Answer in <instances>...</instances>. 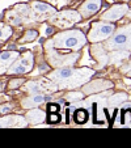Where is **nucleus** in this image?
<instances>
[{
	"instance_id": "6",
	"label": "nucleus",
	"mask_w": 131,
	"mask_h": 148,
	"mask_svg": "<svg viewBox=\"0 0 131 148\" xmlns=\"http://www.w3.org/2000/svg\"><path fill=\"white\" fill-rule=\"evenodd\" d=\"M49 60L51 62V64L54 67H67V66H72L79 58V54H72V55H60L58 51L54 49H49Z\"/></svg>"
},
{
	"instance_id": "12",
	"label": "nucleus",
	"mask_w": 131,
	"mask_h": 148,
	"mask_svg": "<svg viewBox=\"0 0 131 148\" xmlns=\"http://www.w3.org/2000/svg\"><path fill=\"white\" fill-rule=\"evenodd\" d=\"M26 125L25 118L19 117V115H7L3 119H0V127H16V126H20V127H24Z\"/></svg>"
},
{
	"instance_id": "16",
	"label": "nucleus",
	"mask_w": 131,
	"mask_h": 148,
	"mask_svg": "<svg viewBox=\"0 0 131 148\" xmlns=\"http://www.w3.org/2000/svg\"><path fill=\"white\" fill-rule=\"evenodd\" d=\"M45 113L42 112V110L39 109H32L28 112V114H26V121H28L29 123H33V125H37V123H41L45 121Z\"/></svg>"
},
{
	"instance_id": "15",
	"label": "nucleus",
	"mask_w": 131,
	"mask_h": 148,
	"mask_svg": "<svg viewBox=\"0 0 131 148\" xmlns=\"http://www.w3.org/2000/svg\"><path fill=\"white\" fill-rule=\"evenodd\" d=\"M43 101H45V96L41 95V93H37V95L30 96V97L25 98L23 101V108L24 109H33V108H37L38 105H41Z\"/></svg>"
},
{
	"instance_id": "21",
	"label": "nucleus",
	"mask_w": 131,
	"mask_h": 148,
	"mask_svg": "<svg viewBox=\"0 0 131 148\" xmlns=\"http://www.w3.org/2000/svg\"><path fill=\"white\" fill-rule=\"evenodd\" d=\"M38 36V33H37L36 30H28L25 33V36L21 38V42H29V41H33L36 37Z\"/></svg>"
},
{
	"instance_id": "10",
	"label": "nucleus",
	"mask_w": 131,
	"mask_h": 148,
	"mask_svg": "<svg viewBox=\"0 0 131 148\" xmlns=\"http://www.w3.org/2000/svg\"><path fill=\"white\" fill-rule=\"evenodd\" d=\"M19 55V51H4L0 54V73L8 71V68L16 62Z\"/></svg>"
},
{
	"instance_id": "2",
	"label": "nucleus",
	"mask_w": 131,
	"mask_h": 148,
	"mask_svg": "<svg viewBox=\"0 0 131 148\" xmlns=\"http://www.w3.org/2000/svg\"><path fill=\"white\" fill-rule=\"evenodd\" d=\"M106 47L112 50H130L131 47V25L121 29L106 42Z\"/></svg>"
},
{
	"instance_id": "7",
	"label": "nucleus",
	"mask_w": 131,
	"mask_h": 148,
	"mask_svg": "<svg viewBox=\"0 0 131 148\" xmlns=\"http://www.w3.org/2000/svg\"><path fill=\"white\" fill-rule=\"evenodd\" d=\"M33 54L26 53L23 58H17L16 62L8 68V73H26L33 68Z\"/></svg>"
},
{
	"instance_id": "22",
	"label": "nucleus",
	"mask_w": 131,
	"mask_h": 148,
	"mask_svg": "<svg viewBox=\"0 0 131 148\" xmlns=\"http://www.w3.org/2000/svg\"><path fill=\"white\" fill-rule=\"evenodd\" d=\"M122 121H123V125H125V126L131 127V110H127V112L123 113Z\"/></svg>"
},
{
	"instance_id": "3",
	"label": "nucleus",
	"mask_w": 131,
	"mask_h": 148,
	"mask_svg": "<svg viewBox=\"0 0 131 148\" xmlns=\"http://www.w3.org/2000/svg\"><path fill=\"white\" fill-rule=\"evenodd\" d=\"M81 20V14L76 11H63L59 13H54L53 17H50V21L60 29H67L75 25Z\"/></svg>"
},
{
	"instance_id": "23",
	"label": "nucleus",
	"mask_w": 131,
	"mask_h": 148,
	"mask_svg": "<svg viewBox=\"0 0 131 148\" xmlns=\"http://www.w3.org/2000/svg\"><path fill=\"white\" fill-rule=\"evenodd\" d=\"M12 83H13V84H11V87L13 88V87H17V85H20L21 83H24V80H13Z\"/></svg>"
},
{
	"instance_id": "14",
	"label": "nucleus",
	"mask_w": 131,
	"mask_h": 148,
	"mask_svg": "<svg viewBox=\"0 0 131 148\" xmlns=\"http://www.w3.org/2000/svg\"><path fill=\"white\" fill-rule=\"evenodd\" d=\"M113 84L109 83V81H93V83L86 84L85 88H84V93H96V92H100L102 89H108L110 88Z\"/></svg>"
},
{
	"instance_id": "11",
	"label": "nucleus",
	"mask_w": 131,
	"mask_h": 148,
	"mask_svg": "<svg viewBox=\"0 0 131 148\" xmlns=\"http://www.w3.org/2000/svg\"><path fill=\"white\" fill-rule=\"evenodd\" d=\"M76 72L75 68H71V67H59L56 71H54V72H51L50 75H49V79L53 81H55V83H62V81L67 80V79H70L71 76H73V73Z\"/></svg>"
},
{
	"instance_id": "1",
	"label": "nucleus",
	"mask_w": 131,
	"mask_h": 148,
	"mask_svg": "<svg viewBox=\"0 0 131 148\" xmlns=\"http://www.w3.org/2000/svg\"><path fill=\"white\" fill-rule=\"evenodd\" d=\"M51 43L58 49L79 50V49H81L86 43V38L81 30L72 29V30H64V32H60L59 34H56Z\"/></svg>"
},
{
	"instance_id": "13",
	"label": "nucleus",
	"mask_w": 131,
	"mask_h": 148,
	"mask_svg": "<svg viewBox=\"0 0 131 148\" xmlns=\"http://www.w3.org/2000/svg\"><path fill=\"white\" fill-rule=\"evenodd\" d=\"M32 9H33L34 14L39 17H43V16H49V14H54L55 13V9L53 8L51 5L45 3H39V1H34L32 4Z\"/></svg>"
},
{
	"instance_id": "25",
	"label": "nucleus",
	"mask_w": 131,
	"mask_h": 148,
	"mask_svg": "<svg viewBox=\"0 0 131 148\" xmlns=\"http://www.w3.org/2000/svg\"><path fill=\"white\" fill-rule=\"evenodd\" d=\"M46 33H47V34L53 33V29H51V28H47V32H46Z\"/></svg>"
},
{
	"instance_id": "26",
	"label": "nucleus",
	"mask_w": 131,
	"mask_h": 148,
	"mask_svg": "<svg viewBox=\"0 0 131 148\" xmlns=\"http://www.w3.org/2000/svg\"><path fill=\"white\" fill-rule=\"evenodd\" d=\"M128 76H130V77H131V71H128Z\"/></svg>"
},
{
	"instance_id": "24",
	"label": "nucleus",
	"mask_w": 131,
	"mask_h": 148,
	"mask_svg": "<svg viewBox=\"0 0 131 148\" xmlns=\"http://www.w3.org/2000/svg\"><path fill=\"white\" fill-rule=\"evenodd\" d=\"M122 70L123 71H131V63H130V66H127V67H123Z\"/></svg>"
},
{
	"instance_id": "8",
	"label": "nucleus",
	"mask_w": 131,
	"mask_h": 148,
	"mask_svg": "<svg viewBox=\"0 0 131 148\" xmlns=\"http://www.w3.org/2000/svg\"><path fill=\"white\" fill-rule=\"evenodd\" d=\"M127 11H128V7L126 4H117V5H113L110 9H108L102 14L101 20L109 21V23H114V21H118L121 17L125 16Z\"/></svg>"
},
{
	"instance_id": "18",
	"label": "nucleus",
	"mask_w": 131,
	"mask_h": 148,
	"mask_svg": "<svg viewBox=\"0 0 131 148\" xmlns=\"http://www.w3.org/2000/svg\"><path fill=\"white\" fill-rule=\"evenodd\" d=\"M127 55H128L127 51L123 54L122 50H115V51H113V54H112V62H114V63H117V62H122V59L126 58Z\"/></svg>"
},
{
	"instance_id": "4",
	"label": "nucleus",
	"mask_w": 131,
	"mask_h": 148,
	"mask_svg": "<svg viewBox=\"0 0 131 148\" xmlns=\"http://www.w3.org/2000/svg\"><path fill=\"white\" fill-rule=\"evenodd\" d=\"M115 32V28L113 24L109 23H95L92 25V29L89 32V38L91 42H100L108 39L110 36H113V33Z\"/></svg>"
},
{
	"instance_id": "19",
	"label": "nucleus",
	"mask_w": 131,
	"mask_h": 148,
	"mask_svg": "<svg viewBox=\"0 0 131 148\" xmlns=\"http://www.w3.org/2000/svg\"><path fill=\"white\" fill-rule=\"evenodd\" d=\"M12 34V30L9 26L0 24V39H8Z\"/></svg>"
},
{
	"instance_id": "9",
	"label": "nucleus",
	"mask_w": 131,
	"mask_h": 148,
	"mask_svg": "<svg viewBox=\"0 0 131 148\" xmlns=\"http://www.w3.org/2000/svg\"><path fill=\"white\" fill-rule=\"evenodd\" d=\"M101 7V0H85L79 8V13L81 17H91L92 14L97 13Z\"/></svg>"
},
{
	"instance_id": "20",
	"label": "nucleus",
	"mask_w": 131,
	"mask_h": 148,
	"mask_svg": "<svg viewBox=\"0 0 131 148\" xmlns=\"http://www.w3.org/2000/svg\"><path fill=\"white\" fill-rule=\"evenodd\" d=\"M86 118H88V114H86L85 110L79 109L78 112L75 113V121H76V123H84L86 121Z\"/></svg>"
},
{
	"instance_id": "17",
	"label": "nucleus",
	"mask_w": 131,
	"mask_h": 148,
	"mask_svg": "<svg viewBox=\"0 0 131 148\" xmlns=\"http://www.w3.org/2000/svg\"><path fill=\"white\" fill-rule=\"evenodd\" d=\"M125 100H127V95L126 93H115L112 97L109 98V102L112 105H118V103H122Z\"/></svg>"
},
{
	"instance_id": "5",
	"label": "nucleus",
	"mask_w": 131,
	"mask_h": 148,
	"mask_svg": "<svg viewBox=\"0 0 131 148\" xmlns=\"http://www.w3.org/2000/svg\"><path fill=\"white\" fill-rule=\"evenodd\" d=\"M92 75H93V71L89 70V68L76 70L73 76H71L70 79L64 80L63 84H60V88H76V87H79V85H81V84L86 83Z\"/></svg>"
},
{
	"instance_id": "27",
	"label": "nucleus",
	"mask_w": 131,
	"mask_h": 148,
	"mask_svg": "<svg viewBox=\"0 0 131 148\" xmlns=\"http://www.w3.org/2000/svg\"><path fill=\"white\" fill-rule=\"evenodd\" d=\"M130 50H131V47H130Z\"/></svg>"
}]
</instances>
